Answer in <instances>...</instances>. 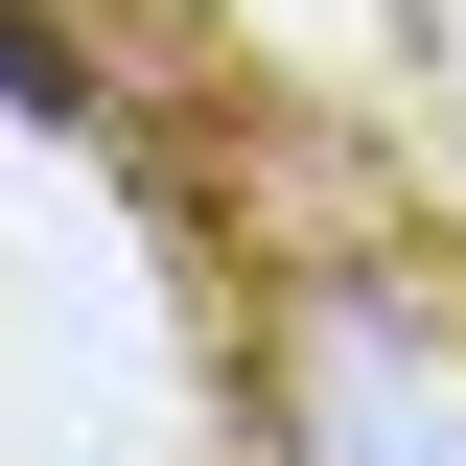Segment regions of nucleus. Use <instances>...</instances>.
<instances>
[{"label":"nucleus","instance_id":"1","mask_svg":"<svg viewBox=\"0 0 466 466\" xmlns=\"http://www.w3.org/2000/svg\"><path fill=\"white\" fill-rule=\"evenodd\" d=\"M280 420H303V466H466V350L420 327L397 280H303Z\"/></svg>","mask_w":466,"mask_h":466},{"label":"nucleus","instance_id":"2","mask_svg":"<svg viewBox=\"0 0 466 466\" xmlns=\"http://www.w3.org/2000/svg\"><path fill=\"white\" fill-rule=\"evenodd\" d=\"M0 94H24V116H70V94H94V70H70V24H0Z\"/></svg>","mask_w":466,"mask_h":466}]
</instances>
